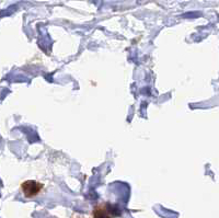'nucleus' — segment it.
<instances>
[{
  "instance_id": "nucleus-1",
  "label": "nucleus",
  "mask_w": 219,
  "mask_h": 218,
  "mask_svg": "<svg viewBox=\"0 0 219 218\" xmlns=\"http://www.w3.org/2000/svg\"><path fill=\"white\" fill-rule=\"evenodd\" d=\"M43 184L34 180L24 181L23 183L21 184V191L24 194V196L27 198H33L37 195H40L41 192L43 191Z\"/></svg>"
}]
</instances>
